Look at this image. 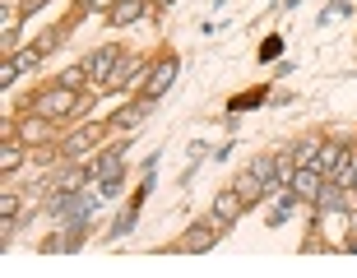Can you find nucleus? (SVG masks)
Listing matches in <instances>:
<instances>
[{
  "mask_svg": "<svg viewBox=\"0 0 357 278\" xmlns=\"http://www.w3.org/2000/svg\"><path fill=\"white\" fill-rule=\"evenodd\" d=\"M14 209H19V195H5V199H0V218H14Z\"/></svg>",
  "mask_w": 357,
  "mask_h": 278,
  "instance_id": "obj_20",
  "label": "nucleus"
},
{
  "mask_svg": "<svg viewBox=\"0 0 357 278\" xmlns=\"http://www.w3.org/2000/svg\"><path fill=\"white\" fill-rule=\"evenodd\" d=\"M93 139H98V125H84V130H75V134L66 139V158H79V153L93 144Z\"/></svg>",
  "mask_w": 357,
  "mask_h": 278,
  "instance_id": "obj_13",
  "label": "nucleus"
},
{
  "mask_svg": "<svg viewBox=\"0 0 357 278\" xmlns=\"http://www.w3.org/2000/svg\"><path fill=\"white\" fill-rule=\"evenodd\" d=\"M232 190H237V195H241V204H255V199H265V181H260V176H255V172L237 176V185H232Z\"/></svg>",
  "mask_w": 357,
  "mask_h": 278,
  "instance_id": "obj_11",
  "label": "nucleus"
},
{
  "mask_svg": "<svg viewBox=\"0 0 357 278\" xmlns=\"http://www.w3.org/2000/svg\"><path fill=\"white\" fill-rule=\"evenodd\" d=\"M79 10H116V0H79Z\"/></svg>",
  "mask_w": 357,
  "mask_h": 278,
  "instance_id": "obj_22",
  "label": "nucleus"
},
{
  "mask_svg": "<svg viewBox=\"0 0 357 278\" xmlns=\"http://www.w3.org/2000/svg\"><path fill=\"white\" fill-rule=\"evenodd\" d=\"M84 79L93 84L89 65H70V70H66V75H61V79H56V84H66V88H75V93H79V88H84Z\"/></svg>",
  "mask_w": 357,
  "mask_h": 278,
  "instance_id": "obj_15",
  "label": "nucleus"
},
{
  "mask_svg": "<svg viewBox=\"0 0 357 278\" xmlns=\"http://www.w3.org/2000/svg\"><path fill=\"white\" fill-rule=\"evenodd\" d=\"M172 79H176V56H167V61H158V65L149 70V84H144V98H153V102H158L162 93L172 88Z\"/></svg>",
  "mask_w": 357,
  "mask_h": 278,
  "instance_id": "obj_4",
  "label": "nucleus"
},
{
  "mask_svg": "<svg viewBox=\"0 0 357 278\" xmlns=\"http://www.w3.org/2000/svg\"><path fill=\"white\" fill-rule=\"evenodd\" d=\"M121 167H126V153H121V148H112V153H102V162H93L84 176H89V181H116Z\"/></svg>",
  "mask_w": 357,
  "mask_h": 278,
  "instance_id": "obj_8",
  "label": "nucleus"
},
{
  "mask_svg": "<svg viewBox=\"0 0 357 278\" xmlns=\"http://www.w3.org/2000/svg\"><path fill=\"white\" fill-rule=\"evenodd\" d=\"M288 153H292V162H297V167H316L320 139H302V144H297V148H288Z\"/></svg>",
  "mask_w": 357,
  "mask_h": 278,
  "instance_id": "obj_14",
  "label": "nucleus"
},
{
  "mask_svg": "<svg viewBox=\"0 0 357 278\" xmlns=\"http://www.w3.org/2000/svg\"><path fill=\"white\" fill-rule=\"evenodd\" d=\"M42 61V52H19V70H33Z\"/></svg>",
  "mask_w": 357,
  "mask_h": 278,
  "instance_id": "obj_23",
  "label": "nucleus"
},
{
  "mask_svg": "<svg viewBox=\"0 0 357 278\" xmlns=\"http://www.w3.org/2000/svg\"><path fill=\"white\" fill-rule=\"evenodd\" d=\"M325 181H330V176L316 172V167H297L288 185L297 190V199H306V204H320V195H325Z\"/></svg>",
  "mask_w": 357,
  "mask_h": 278,
  "instance_id": "obj_3",
  "label": "nucleus"
},
{
  "mask_svg": "<svg viewBox=\"0 0 357 278\" xmlns=\"http://www.w3.org/2000/svg\"><path fill=\"white\" fill-rule=\"evenodd\" d=\"M278 52H283V42H278V38H269V42H265V47H260V61H274V56H278Z\"/></svg>",
  "mask_w": 357,
  "mask_h": 278,
  "instance_id": "obj_19",
  "label": "nucleus"
},
{
  "mask_svg": "<svg viewBox=\"0 0 357 278\" xmlns=\"http://www.w3.org/2000/svg\"><path fill=\"white\" fill-rule=\"evenodd\" d=\"M344 153H348V148L339 144V139H330V144H320V153H316V172H325V176H330L334 167L344 162Z\"/></svg>",
  "mask_w": 357,
  "mask_h": 278,
  "instance_id": "obj_10",
  "label": "nucleus"
},
{
  "mask_svg": "<svg viewBox=\"0 0 357 278\" xmlns=\"http://www.w3.org/2000/svg\"><path fill=\"white\" fill-rule=\"evenodd\" d=\"M75 107H79V93L75 88H66V84H56V88H47L38 98V111H47V116H70V111H75Z\"/></svg>",
  "mask_w": 357,
  "mask_h": 278,
  "instance_id": "obj_1",
  "label": "nucleus"
},
{
  "mask_svg": "<svg viewBox=\"0 0 357 278\" xmlns=\"http://www.w3.org/2000/svg\"><path fill=\"white\" fill-rule=\"evenodd\" d=\"M139 14H144V5H139V0H116V10L107 14V19H112L116 28H126V24H135Z\"/></svg>",
  "mask_w": 357,
  "mask_h": 278,
  "instance_id": "obj_12",
  "label": "nucleus"
},
{
  "mask_svg": "<svg viewBox=\"0 0 357 278\" xmlns=\"http://www.w3.org/2000/svg\"><path fill=\"white\" fill-rule=\"evenodd\" d=\"M149 70L139 65V61H130V56H126V61H116V70H112V79H107V88H126V84H135V79H144Z\"/></svg>",
  "mask_w": 357,
  "mask_h": 278,
  "instance_id": "obj_9",
  "label": "nucleus"
},
{
  "mask_svg": "<svg viewBox=\"0 0 357 278\" xmlns=\"http://www.w3.org/2000/svg\"><path fill=\"white\" fill-rule=\"evenodd\" d=\"M251 172L260 176L265 185H269V181H278V153H274V158H255V162H251Z\"/></svg>",
  "mask_w": 357,
  "mask_h": 278,
  "instance_id": "obj_16",
  "label": "nucleus"
},
{
  "mask_svg": "<svg viewBox=\"0 0 357 278\" xmlns=\"http://www.w3.org/2000/svg\"><path fill=\"white\" fill-rule=\"evenodd\" d=\"M130 227H135V209H126V213L116 218V227H112V237H126Z\"/></svg>",
  "mask_w": 357,
  "mask_h": 278,
  "instance_id": "obj_18",
  "label": "nucleus"
},
{
  "mask_svg": "<svg viewBox=\"0 0 357 278\" xmlns=\"http://www.w3.org/2000/svg\"><path fill=\"white\" fill-rule=\"evenodd\" d=\"M116 61H121V47H98V52L89 56V75H93V84H102V88H107V79H112Z\"/></svg>",
  "mask_w": 357,
  "mask_h": 278,
  "instance_id": "obj_5",
  "label": "nucleus"
},
{
  "mask_svg": "<svg viewBox=\"0 0 357 278\" xmlns=\"http://www.w3.org/2000/svg\"><path fill=\"white\" fill-rule=\"evenodd\" d=\"M241 209H246V204H241L237 190H218V195H213V218H218L223 227H227V223H237Z\"/></svg>",
  "mask_w": 357,
  "mask_h": 278,
  "instance_id": "obj_7",
  "label": "nucleus"
},
{
  "mask_svg": "<svg viewBox=\"0 0 357 278\" xmlns=\"http://www.w3.org/2000/svg\"><path fill=\"white\" fill-rule=\"evenodd\" d=\"M14 75H19V61H5L0 65V84H14Z\"/></svg>",
  "mask_w": 357,
  "mask_h": 278,
  "instance_id": "obj_21",
  "label": "nucleus"
},
{
  "mask_svg": "<svg viewBox=\"0 0 357 278\" xmlns=\"http://www.w3.org/2000/svg\"><path fill=\"white\" fill-rule=\"evenodd\" d=\"M223 237V223H218V218H209V223H195L190 227V237H181L172 246V251H185V255H195V251H209L213 241Z\"/></svg>",
  "mask_w": 357,
  "mask_h": 278,
  "instance_id": "obj_2",
  "label": "nucleus"
},
{
  "mask_svg": "<svg viewBox=\"0 0 357 278\" xmlns=\"http://www.w3.org/2000/svg\"><path fill=\"white\" fill-rule=\"evenodd\" d=\"M19 162H24V148H19V144H10V139H5V148H0V172H14Z\"/></svg>",
  "mask_w": 357,
  "mask_h": 278,
  "instance_id": "obj_17",
  "label": "nucleus"
},
{
  "mask_svg": "<svg viewBox=\"0 0 357 278\" xmlns=\"http://www.w3.org/2000/svg\"><path fill=\"white\" fill-rule=\"evenodd\" d=\"M52 125H56V121L47 116V111L24 116V121H19V139H24V144H42V139H52Z\"/></svg>",
  "mask_w": 357,
  "mask_h": 278,
  "instance_id": "obj_6",
  "label": "nucleus"
}]
</instances>
